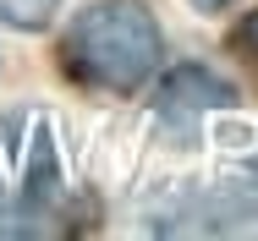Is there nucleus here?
<instances>
[{
    "mask_svg": "<svg viewBox=\"0 0 258 241\" xmlns=\"http://www.w3.org/2000/svg\"><path fill=\"white\" fill-rule=\"evenodd\" d=\"M236 44H242V55H253V60H258V11H247V22L236 28Z\"/></svg>",
    "mask_w": 258,
    "mask_h": 241,
    "instance_id": "4",
    "label": "nucleus"
},
{
    "mask_svg": "<svg viewBox=\"0 0 258 241\" xmlns=\"http://www.w3.org/2000/svg\"><path fill=\"white\" fill-rule=\"evenodd\" d=\"M225 104H236L231 83H220L204 66H181V71H170V83L159 88V121L192 126V121H204L209 110H225Z\"/></svg>",
    "mask_w": 258,
    "mask_h": 241,
    "instance_id": "2",
    "label": "nucleus"
},
{
    "mask_svg": "<svg viewBox=\"0 0 258 241\" xmlns=\"http://www.w3.org/2000/svg\"><path fill=\"white\" fill-rule=\"evenodd\" d=\"M55 6L60 0H0V22H11V28H44L55 17Z\"/></svg>",
    "mask_w": 258,
    "mask_h": 241,
    "instance_id": "3",
    "label": "nucleus"
},
{
    "mask_svg": "<svg viewBox=\"0 0 258 241\" xmlns=\"http://www.w3.org/2000/svg\"><path fill=\"white\" fill-rule=\"evenodd\" d=\"M60 66L104 94H132L154 77L159 66V22L143 0H99L88 6L66 39H60Z\"/></svg>",
    "mask_w": 258,
    "mask_h": 241,
    "instance_id": "1",
    "label": "nucleus"
},
{
    "mask_svg": "<svg viewBox=\"0 0 258 241\" xmlns=\"http://www.w3.org/2000/svg\"><path fill=\"white\" fill-rule=\"evenodd\" d=\"M192 6H198V11H225L231 0H192Z\"/></svg>",
    "mask_w": 258,
    "mask_h": 241,
    "instance_id": "5",
    "label": "nucleus"
}]
</instances>
